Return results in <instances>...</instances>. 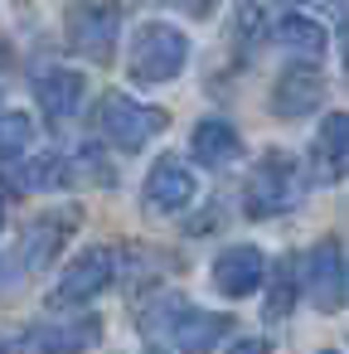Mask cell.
Wrapping results in <instances>:
<instances>
[{
  "instance_id": "1",
  "label": "cell",
  "mask_w": 349,
  "mask_h": 354,
  "mask_svg": "<svg viewBox=\"0 0 349 354\" xmlns=\"http://www.w3.org/2000/svg\"><path fill=\"white\" fill-rule=\"evenodd\" d=\"M185 64H189V39L175 25L151 20L136 30V44H131V78L136 83H170V78H180Z\"/></svg>"
},
{
  "instance_id": "2",
  "label": "cell",
  "mask_w": 349,
  "mask_h": 354,
  "mask_svg": "<svg viewBox=\"0 0 349 354\" xmlns=\"http://www.w3.org/2000/svg\"><path fill=\"white\" fill-rule=\"evenodd\" d=\"M97 127H102V136H107L112 146L141 151L151 136L165 131V112H160V107H146V102H136V97H126V93H107L102 107H97Z\"/></svg>"
},
{
  "instance_id": "3",
  "label": "cell",
  "mask_w": 349,
  "mask_h": 354,
  "mask_svg": "<svg viewBox=\"0 0 349 354\" xmlns=\"http://www.w3.org/2000/svg\"><path fill=\"white\" fill-rule=\"evenodd\" d=\"M243 199H247L252 218H272V214L291 209L301 199V170H296V160L281 156V151H272L267 160H257V170L247 175V194Z\"/></svg>"
},
{
  "instance_id": "4",
  "label": "cell",
  "mask_w": 349,
  "mask_h": 354,
  "mask_svg": "<svg viewBox=\"0 0 349 354\" xmlns=\"http://www.w3.org/2000/svg\"><path fill=\"white\" fill-rule=\"evenodd\" d=\"M64 30H68V49H78L93 64H107L117 49V35H122V6H112V0H83V6L68 10Z\"/></svg>"
},
{
  "instance_id": "5",
  "label": "cell",
  "mask_w": 349,
  "mask_h": 354,
  "mask_svg": "<svg viewBox=\"0 0 349 354\" xmlns=\"http://www.w3.org/2000/svg\"><path fill=\"white\" fill-rule=\"evenodd\" d=\"M117 277V252L112 248H83L68 272L59 277V286L49 291V306H78V301H93L97 291H107Z\"/></svg>"
},
{
  "instance_id": "6",
  "label": "cell",
  "mask_w": 349,
  "mask_h": 354,
  "mask_svg": "<svg viewBox=\"0 0 349 354\" xmlns=\"http://www.w3.org/2000/svg\"><path fill=\"white\" fill-rule=\"evenodd\" d=\"M305 291H310L315 310H325V315H334L344 306L349 281H344V248L334 238H325V243L310 248V257H305Z\"/></svg>"
},
{
  "instance_id": "7",
  "label": "cell",
  "mask_w": 349,
  "mask_h": 354,
  "mask_svg": "<svg viewBox=\"0 0 349 354\" xmlns=\"http://www.w3.org/2000/svg\"><path fill=\"white\" fill-rule=\"evenodd\" d=\"M102 339V320L97 315H68V320H44L30 330V349L35 354H88Z\"/></svg>"
},
{
  "instance_id": "8",
  "label": "cell",
  "mask_w": 349,
  "mask_h": 354,
  "mask_svg": "<svg viewBox=\"0 0 349 354\" xmlns=\"http://www.w3.org/2000/svg\"><path fill=\"white\" fill-rule=\"evenodd\" d=\"M78 228V209H54V214H39L30 228H25V238H20V262L30 267V272H39V267H49L54 257H59V248H64V238Z\"/></svg>"
},
{
  "instance_id": "9",
  "label": "cell",
  "mask_w": 349,
  "mask_h": 354,
  "mask_svg": "<svg viewBox=\"0 0 349 354\" xmlns=\"http://www.w3.org/2000/svg\"><path fill=\"white\" fill-rule=\"evenodd\" d=\"M267 281V257L257 252V248H223L218 257H214V286L228 296V301H243V296H252L257 286Z\"/></svg>"
},
{
  "instance_id": "10",
  "label": "cell",
  "mask_w": 349,
  "mask_h": 354,
  "mask_svg": "<svg viewBox=\"0 0 349 354\" xmlns=\"http://www.w3.org/2000/svg\"><path fill=\"white\" fill-rule=\"evenodd\" d=\"M141 199H146V209H151V214H180V209L194 199V175H189V165H185V160H175V156L155 160V170L146 175Z\"/></svg>"
},
{
  "instance_id": "11",
  "label": "cell",
  "mask_w": 349,
  "mask_h": 354,
  "mask_svg": "<svg viewBox=\"0 0 349 354\" xmlns=\"http://www.w3.org/2000/svg\"><path fill=\"white\" fill-rule=\"evenodd\" d=\"M165 330H170V344L180 354H209L228 335V315H209V310H194V306L175 301V315L165 320Z\"/></svg>"
},
{
  "instance_id": "12",
  "label": "cell",
  "mask_w": 349,
  "mask_h": 354,
  "mask_svg": "<svg viewBox=\"0 0 349 354\" xmlns=\"http://www.w3.org/2000/svg\"><path fill=\"white\" fill-rule=\"evenodd\" d=\"M325 102V78L315 68H286L272 88V112L276 117H305Z\"/></svg>"
},
{
  "instance_id": "13",
  "label": "cell",
  "mask_w": 349,
  "mask_h": 354,
  "mask_svg": "<svg viewBox=\"0 0 349 354\" xmlns=\"http://www.w3.org/2000/svg\"><path fill=\"white\" fill-rule=\"evenodd\" d=\"M35 97H39V112H44L49 122H68V117L83 107V73H73V68H49V73H39Z\"/></svg>"
},
{
  "instance_id": "14",
  "label": "cell",
  "mask_w": 349,
  "mask_h": 354,
  "mask_svg": "<svg viewBox=\"0 0 349 354\" xmlns=\"http://www.w3.org/2000/svg\"><path fill=\"white\" fill-rule=\"evenodd\" d=\"M315 170L320 180H344L349 175V112H334L315 131Z\"/></svg>"
},
{
  "instance_id": "15",
  "label": "cell",
  "mask_w": 349,
  "mask_h": 354,
  "mask_svg": "<svg viewBox=\"0 0 349 354\" xmlns=\"http://www.w3.org/2000/svg\"><path fill=\"white\" fill-rule=\"evenodd\" d=\"M189 146H194V160H199V165H209V170H218V165L238 160V151H243V141H238L233 122H223V117H204V122L194 127Z\"/></svg>"
},
{
  "instance_id": "16",
  "label": "cell",
  "mask_w": 349,
  "mask_h": 354,
  "mask_svg": "<svg viewBox=\"0 0 349 354\" xmlns=\"http://www.w3.org/2000/svg\"><path fill=\"white\" fill-rule=\"evenodd\" d=\"M10 180H15V189H64V185L73 180V165H68L64 156L44 151V156L20 160V170H15Z\"/></svg>"
},
{
  "instance_id": "17",
  "label": "cell",
  "mask_w": 349,
  "mask_h": 354,
  "mask_svg": "<svg viewBox=\"0 0 349 354\" xmlns=\"http://www.w3.org/2000/svg\"><path fill=\"white\" fill-rule=\"evenodd\" d=\"M276 44L291 49V54L320 59V54H325V30H320L315 20H305V15H286V20L276 25Z\"/></svg>"
},
{
  "instance_id": "18",
  "label": "cell",
  "mask_w": 349,
  "mask_h": 354,
  "mask_svg": "<svg viewBox=\"0 0 349 354\" xmlns=\"http://www.w3.org/2000/svg\"><path fill=\"white\" fill-rule=\"evenodd\" d=\"M35 141V122L25 112H0V160H20Z\"/></svg>"
},
{
  "instance_id": "19",
  "label": "cell",
  "mask_w": 349,
  "mask_h": 354,
  "mask_svg": "<svg viewBox=\"0 0 349 354\" xmlns=\"http://www.w3.org/2000/svg\"><path fill=\"white\" fill-rule=\"evenodd\" d=\"M291 272H296L291 262H276V277H272V296H267V315H272V320L291 315V306H296V277H291Z\"/></svg>"
},
{
  "instance_id": "20",
  "label": "cell",
  "mask_w": 349,
  "mask_h": 354,
  "mask_svg": "<svg viewBox=\"0 0 349 354\" xmlns=\"http://www.w3.org/2000/svg\"><path fill=\"white\" fill-rule=\"evenodd\" d=\"M228 354H267V339H238Z\"/></svg>"
},
{
  "instance_id": "21",
  "label": "cell",
  "mask_w": 349,
  "mask_h": 354,
  "mask_svg": "<svg viewBox=\"0 0 349 354\" xmlns=\"http://www.w3.org/2000/svg\"><path fill=\"white\" fill-rule=\"evenodd\" d=\"M0 218H6V204H0Z\"/></svg>"
},
{
  "instance_id": "22",
  "label": "cell",
  "mask_w": 349,
  "mask_h": 354,
  "mask_svg": "<svg viewBox=\"0 0 349 354\" xmlns=\"http://www.w3.org/2000/svg\"><path fill=\"white\" fill-rule=\"evenodd\" d=\"M0 354H6V344H0Z\"/></svg>"
},
{
  "instance_id": "23",
  "label": "cell",
  "mask_w": 349,
  "mask_h": 354,
  "mask_svg": "<svg viewBox=\"0 0 349 354\" xmlns=\"http://www.w3.org/2000/svg\"><path fill=\"white\" fill-rule=\"evenodd\" d=\"M325 354H330V349H325Z\"/></svg>"
}]
</instances>
